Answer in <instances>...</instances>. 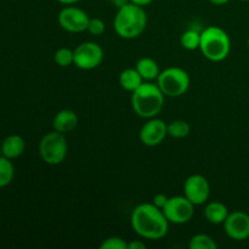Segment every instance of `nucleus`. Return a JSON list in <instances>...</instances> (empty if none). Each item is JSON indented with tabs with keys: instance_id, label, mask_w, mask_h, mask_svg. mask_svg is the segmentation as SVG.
Returning a JSON list of instances; mask_svg holds the SVG:
<instances>
[{
	"instance_id": "nucleus-11",
	"label": "nucleus",
	"mask_w": 249,
	"mask_h": 249,
	"mask_svg": "<svg viewBox=\"0 0 249 249\" xmlns=\"http://www.w3.org/2000/svg\"><path fill=\"white\" fill-rule=\"evenodd\" d=\"M167 136L168 124L157 117L147 119V122L141 126L139 134L140 141L147 147H156L160 145Z\"/></svg>"
},
{
	"instance_id": "nucleus-6",
	"label": "nucleus",
	"mask_w": 249,
	"mask_h": 249,
	"mask_svg": "<svg viewBox=\"0 0 249 249\" xmlns=\"http://www.w3.org/2000/svg\"><path fill=\"white\" fill-rule=\"evenodd\" d=\"M156 83L165 96L180 97L187 92L191 79L184 68L168 67L160 71Z\"/></svg>"
},
{
	"instance_id": "nucleus-15",
	"label": "nucleus",
	"mask_w": 249,
	"mask_h": 249,
	"mask_svg": "<svg viewBox=\"0 0 249 249\" xmlns=\"http://www.w3.org/2000/svg\"><path fill=\"white\" fill-rule=\"evenodd\" d=\"M229 209L223 202L220 201H212L207 203L204 208V216L208 223L213 225H221L226 220L229 215Z\"/></svg>"
},
{
	"instance_id": "nucleus-29",
	"label": "nucleus",
	"mask_w": 249,
	"mask_h": 249,
	"mask_svg": "<svg viewBox=\"0 0 249 249\" xmlns=\"http://www.w3.org/2000/svg\"><path fill=\"white\" fill-rule=\"evenodd\" d=\"M208 1L211 2V4L215 5V6H223V5L228 4L230 0H208Z\"/></svg>"
},
{
	"instance_id": "nucleus-33",
	"label": "nucleus",
	"mask_w": 249,
	"mask_h": 249,
	"mask_svg": "<svg viewBox=\"0 0 249 249\" xmlns=\"http://www.w3.org/2000/svg\"><path fill=\"white\" fill-rule=\"evenodd\" d=\"M240 1H245V2H249V0H240Z\"/></svg>"
},
{
	"instance_id": "nucleus-19",
	"label": "nucleus",
	"mask_w": 249,
	"mask_h": 249,
	"mask_svg": "<svg viewBox=\"0 0 249 249\" xmlns=\"http://www.w3.org/2000/svg\"><path fill=\"white\" fill-rule=\"evenodd\" d=\"M180 44H181V46L185 49V50H189V51L199 50V44H201V32L192 28L186 29V31L181 34Z\"/></svg>"
},
{
	"instance_id": "nucleus-31",
	"label": "nucleus",
	"mask_w": 249,
	"mask_h": 249,
	"mask_svg": "<svg viewBox=\"0 0 249 249\" xmlns=\"http://www.w3.org/2000/svg\"><path fill=\"white\" fill-rule=\"evenodd\" d=\"M0 156H2V147H1V143H0Z\"/></svg>"
},
{
	"instance_id": "nucleus-22",
	"label": "nucleus",
	"mask_w": 249,
	"mask_h": 249,
	"mask_svg": "<svg viewBox=\"0 0 249 249\" xmlns=\"http://www.w3.org/2000/svg\"><path fill=\"white\" fill-rule=\"evenodd\" d=\"M53 61L60 67H70L74 65V51L68 48H60L53 55Z\"/></svg>"
},
{
	"instance_id": "nucleus-32",
	"label": "nucleus",
	"mask_w": 249,
	"mask_h": 249,
	"mask_svg": "<svg viewBox=\"0 0 249 249\" xmlns=\"http://www.w3.org/2000/svg\"><path fill=\"white\" fill-rule=\"evenodd\" d=\"M247 46L249 48V36L247 38Z\"/></svg>"
},
{
	"instance_id": "nucleus-16",
	"label": "nucleus",
	"mask_w": 249,
	"mask_h": 249,
	"mask_svg": "<svg viewBox=\"0 0 249 249\" xmlns=\"http://www.w3.org/2000/svg\"><path fill=\"white\" fill-rule=\"evenodd\" d=\"M135 68L140 75L142 77L143 82H153L157 80L160 70L157 61L152 57H142L136 62Z\"/></svg>"
},
{
	"instance_id": "nucleus-21",
	"label": "nucleus",
	"mask_w": 249,
	"mask_h": 249,
	"mask_svg": "<svg viewBox=\"0 0 249 249\" xmlns=\"http://www.w3.org/2000/svg\"><path fill=\"white\" fill-rule=\"evenodd\" d=\"M190 249H216L218 243L215 242L212 236L206 235V233H197L190 240L189 242Z\"/></svg>"
},
{
	"instance_id": "nucleus-8",
	"label": "nucleus",
	"mask_w": 249,
	"mask_h": 249,
	"mask_svg": "<svg viewBox=\"0 0 249 249\" xmlns=\"http://www.w3.org/2000/svg\"><path fill=\"white\" fill-rule=\"evenodd\" d=\"M74 66L79 70L91 71L99 67L105 57L104 49L94 41H84L74 49Z\"/></svg>"
},
{
	"instance_id": "nucleus-25",
	"label": "nucleus",
	"mask_w": 249,
	"mask_h": 249,
	"mask_svg": "<svg viewBox=\"0 0 249 249\" xmlns=\"http://www.w3.org/2000/svg\"><path fill=\"white\" fill-rule=\"evenodd\" d=\"M168 198H169V197H168L167 195L160 192V194L155 195V197H153V199H152V203L155 204L156 207H158V208L163 209V208H164L165 203L168 202Z\"/></svg>"
},
{
	"instance_id": "nucleus-9",
	"label": "nucleus",
	"mask_w": 249,
	"mask_h": 249,
	"mask_svg": "<svg viewBox=\"0 0 249 249\" xmlns=\"http://www.w3.org/2000/svg\"><path fill=\"white\" fill-rule=\"evenodd\" d=\"M89 15L75 5H66L58 12L57 21L61 28L68 33H83L87 32L89 23Z\"/></svg>"
},
{
	"instance_id": "nucleus-30",
	"label": "nucleus",
	"mask_w": 249,
	"mask_h": 249,
	"mask_svg": "<svg viewBox=\"0 0 249 249\" xmlns=\"http://www.w3.org/2000/svg\"><path fill=\"white\" fill-rule=\"evenodd\" d=\"M56 1H58L60 2V4H62V5H75V4H78V2L80 1V0H56Z\"/></svg>"
},
{
	"instance_id": "nucleus-5",
	"label": "nucleus",
	"mask_w": 249,
	"mask_h": 249,
	"mask_svg": "<svg viewBox=\"0 0 249 249\" xmlns=\"http://www.w3.org/2000/svg\"><path fill=\"white\" fill-rule=\"evenodd\" d=\"M67 151L68 143L66 135L56 130L46 133L39 141V156L48 165L61 164L67 157Z\"/></svg>"
},
{
	"instance_id": "nucleus-10",
	"label": "nucleus",
	"mask_w": 249,
	"mask_h": 249,
	"mask_svg": "<svg viewBox=\"0 0 249 249\" xmlns=\"http://www.w3.org/2000/svg\"><path fill=\"white\" fill-rule=\"evenodd\" d=\"M184 196L195 206L207 203L211 196V184L208 179L201 174H192L184 184Z\"/></svg>"
},
{
	"instance_id": "nucleus-18",
	"label": "nucleus",
	"mask_w": 249,
	"mask_h": 249,
	"mask_svg": "<svg viewBox=\"0 0 249 249\" xmlns=\"http://www.w3.org/2000/svg\"><path fill=\"white\" fill-rule=\"evenodd\" d=\"M15 178V165L11 160L0 156V189L9 186Z\"/></svg>"
},
{
	"instance_id": "nucleus-13",
	"label": "nucleus",
	"mask_w": 249,
	"mask_h": 249,
	"mask_svg": "<svg viewBox=\"0 0 249 249\" xmlns=\"http://www.w3.org/2000/svg\"><path fill=\"white\" fill-rule=\"evenodd\" d=\"M78 119L77 113L72 109H61L58 111L57 113L55 114L53 117V130L58 131L61 134H68V133H72L75 128L78 126Z\"/></svg>"
},
{
	"instance_id": "nucleus-23",
	"label": "nucleus",
	"mask_w": 249,
	"mask_h": 249,
	"mask_svg": "<svg viewBox=\"0 0 249 249\" xmlns=\"http://www.w3.org/2000/svg\"><path fill=\"white\" fill-rule=\"evenodd\" d=\"M100 249H128V242L119 236H111L102 241Z\"/></svg>"
},
{
	"instance_id": "nucleus-28",
	"label": "nucleus",
	"mask_w": 249,
	"mask_h": 249,
	"mask_svg": "<svg viewBox=\"0 0 249 249\" xmlns=\"http://www.w3.org/2000/svg\"><path fill=\"white\" fill-rule=\"evenodd\" d=\"M129 1L133 2V4H135V5H139V6L145 7V6H147V5L152 4L155 0H129Z\"/></svg>"
},
{
	"instance_id": "nucleus-12",
	"label": "nucleus",
	"mask_w": 249,
	"mask_h": 249,
	"mask_svg": "<svg viewBox=\"0 0 249 249\" xmlns=\"http://www.w3.org/2000/svg\"><path fill=\"white\" fill-rule=\"evenodd\" d=\"M224 230L228 237L233 241H245L249 238V214L242 211L229 213L224 221Z\"/></svg>"
},
{
	"instance_id": "nucleus-4",
	"label": "nucleus",
	"mask_w": 249,
	"mask_h": 249,
	"mask_svg": "<svg viewBox=\"0 0 249 249\" xmlns=\"http://www.w3.org/2000/svg\"><path fill=\"white\" fill-rule=\"evenodd\" d=\"M199 50L207 60L221 62L231 53L230 36L218 26H209L201 32Z\"/></svg>"
},
{
	"instance_id": "nucleus-17",
	"label": "nucleus",
	"mask_w": 249,
	"mask_h": 249,
	"mask_svg": "<svg viewBox=\"0 0 249 249\" xmlns=\"http://www.w3.org/2000/svg\"><path fill=\"white\" fill-rule=\"evenodd\" d=\"M143 83L142 77L136 68H125L119 74V85L125 91L133 92Z\"/></svg>"
},
{
	"instance_id": "nucleus-26",
	"label": "nucleus",
	"mask_w": 249,
	"mask_h": 249,
	"mask_svg": "<svg viewBox=\"0 0 249 249\" xmlns=\"http://www.w3.org/2000/svg\"><path fill=\"white\" fill-rule=\"evenodd\" d=\"M128 249H146V243L142 240H134L128 242Z\"/></svg>"
},
{
	"instance_id": "nucleus-20",
	"label": "nucleus",
	"mask_w": 249,
	"mask_h": 249,
	"mask_svg": "<svg viewBox=\"0 0 249 249\" xmlns=\"http://www.w3.org/2000/svg\"><path fill=\"white\" fill-rule=\"evenodd\" d=\"M191 126L184 119H175L168 124V136L173 139H185L189 136Z\"/></svg>"
},
{
	"instance_id": "nucleus-2",
	"label": "nucleus",
	"mask_w": 249,
	"mask_h": 249,
	"mask_svg": "<svg viewBox=\"0 0 249 249\" xmlns=\"http://www.w3.org/2000/svg\"><path fill=\"white\" fill-rule=\"evenodd\" d=\"M147 27V14L145 7L128 2L117 9L113 19V28L122 39L131 40L139 38Z\"/></svg>"
},
{
	"instance_id": "nucleus-14",
	"label": "nucleus",
	"mask_w": 249,
	"mask_h": 249,
	"mask_svg": "<svg viewBox=\"0 0 249 249\" xmlns=\"http://www.w3.org/2000/svg\"><path fill=\"white\" fill-rule=\"evenodd\" d=\"M2 156L9 160H16L21 157L26 151V141L21 135L17 134H11L6 136L1 142Z\"/></svg>"
},
{
	"instance_id": "nucleus-7",
	"label": "nucleus",
	"mask_w": 249,
	"mask_h": 249,
	"mask_svg": "<svg viewBox=\"0 0 249 249\" xmlns=\"http://www.w3.org/2000/svg\"><path fill=\"white\" fill-rule=\"evenodd\" d=\"M195 204L191 203L185 196L169 197L162 209L168 221L174 225H184L190 223L195 215Z\"/></svg>"
},
{
	"instance_id": "nucleus-1",
	"label": "nucleus",
	"mask_w": 249,
	"mask_h": 249,
	"mask_svg": "<svg viewBox=\"0 0 249 249\" xmlns=\"http://www.w3.org/2000/svg\"><path fill=\"white\" fill-rule=\"evenodd\" d=\"M131 229L143 240L158 241L165 237L169 231L170 223L163 211L155 204L141 203L131 212Z\"/></svg>"
},
{
	"instance_id": "nucleus-3",
	"label": "nucleus",
	"mask_w": 249,
	"mask_h": 249,
	"mask_svg": "<svg viewBox=\"0 0 249 249\" xmlns=\"http://www.w3.org/2000/svg\"><path fill=\"white\" fill-rule=\"evenodd\" d=\"M165 95L153 82H143L131 92V107L135 114L145 119L157 117L164 107Z\"/></svg>"
},
{
	"instance_id": "nucleus-27",
	"label": "nucleus",
	"mask_w": 249,
	"mask_h": 249,
	"mask_svg": "<svg viewBox=\"0 0 249 249\" xmlns=\"http://www.w3.org/2000/svg\"><path fill=\"white\" fill-rule=\"evenodd\" d=\"M107 1H108L112 6L116 7V9H119V7L124 6L125 4L130 2L129 0H107Z\"/></svg>"
},
{
	"instance_id": "nucleus-24",
	"label": "nucleus",
	"mask_w": 249,
	"mask_h": 249,
	"mask_svg": "<svg viewBox=\"0 0 249 249\" xmlns=\"http://www.w3.org/2000/svg\"><path fill=\"white\" fill-rule=\"evenodd\" d=\"M105 31H106V24H105V22L101 18H97V17H92L91 18L90 17L87 29L88 33L95 36H100L105 33Z\"/></svg>"
}]
</instances>
